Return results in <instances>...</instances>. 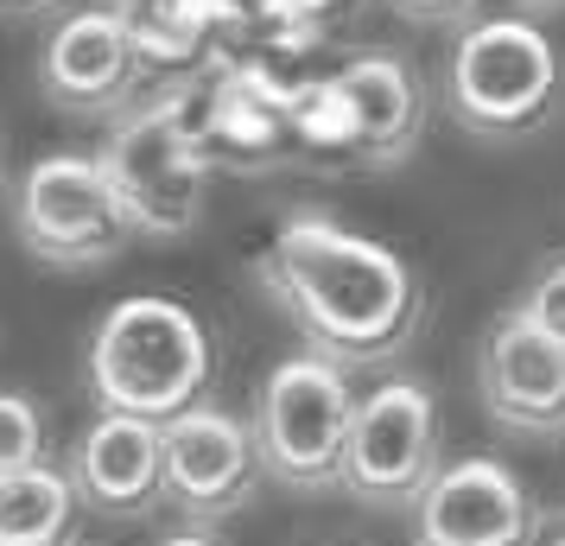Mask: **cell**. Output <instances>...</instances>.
<instances>
[{
  "mask_svg": "<svg viewBox=\"0 0 565 546\" xmlns=\"http://www.w3.org/2000/svg\"><path fill=\"white\" fill-rule=\"evenodd\" d=\"M260 292L306 338V350L343 368L394 363L426 318V287L401 248L356 235L331 216H292L255 260Z\"/></svg>",
  "mask_w": 565,
  "mask_h": 546,
  "instance_id": "cell-1",
  "label": "cell"
},
{
  "mask_svg": "<svg viewBox=\"0 0 565 546\" xmlns=\"http://www.w3.org/2000/svg\"><path fill=\"white\" fill-rule=\"evenodd\" d=\"M565 108V57L540 13H489L458 26L445 57V115L477 140H527Z\"/></svg>",
  "mask_w": 565,
  "mask_h": 546,
  "instance_id": "cell-2",
  "label": "cell"
},
{
  "mask_svg": "<svg viewBox=\"0 0 565 546\" xmlns=\"http://www.w3.org/2000/svg\"><path fill=\"white\" fill-rule=\"evenodd\" d=\"M216 375V350H210L204 318L166 299V292H134L89 338V394L96 407L140 419H166L198 407Z\"/></svg>",
  "mask_w": 565,
  "mask_h": 546,
  "instance_id": "cell-3",
  "label": "cell"
},
{
  "mask_svg": "<svg viewBox=\"0 0 565 546\" xmlns=\"http://www.w3.org/2000/svg\"><path fill=\"white\" fill-rule=\"evenodd\" d=\"M103 165L140 235L179 242L204 223L210 128L191 121V89H172V96H153V103H134L128 115H115Z\"/></svg>",
  "mask_w": 565,
  "mask_h": 546,
  "instance_id": "cell-4",
  "label": "cell"
},
{
  "mask_svg": "<svg viewBox=\"0 0 565 546\" xmlns=\"http://www.w3.org/2000/svg\"><path fill=\"white\" fill-rule=\"evenodd\" d=\"M255 445L260 470L299 495L343 490V451H350V426H356V388L350 368L299 350L286 363L267 368V382L255 394Z\"/></svg>",
  "mask_w": 565,
  "mask_h": 546,
  "instance_id": "cell-5",
  "label": "cell"
},
{
  "mask_svg": "<svg viewBox=\"0 0 565 546\" xmlns=\"http://www.w3.org/2000/svg\"><path fill=\"white\" fill-rule=\"evenodd\" d=\"M13 235L32 260L83 274V267H108L140 229L103 153H45L13 184Z\"/></svg>",
  "mask_w": 565,
  "mask_h": 546,
  "instance_id": "cell-6",
  "label": "cell"
},
{
  "mask_svg": "<svg viewBox=\"0 0 565 546\" xmlns=\"http://www.w3.org/2000/svg\"><path fill=\"white\" fill-rule=\"evenodd\" d=\"M445 464V419L426 382L387 375L356 400L350 451H343V490L375 515H407Z\"/></svg>",
  "mask_w": 565,
  "mask_h": 546,
  "instance_id": "cell-7",
  "label": "cell"
},
{
  "mask_svg": "<svg viewBox=\"0 0 565 546\" xmlns=\"http://www.w3.org/2000/svg\"><path fill=\"white\" fill-rule=\"evenodd\" d=\"M147 83V52L134 39L128 7H77L64 13L39 52V89L64 115L115 121L140 103Z\"/></svg>",
  "mask_w": 565,
  "mask_h": 546,
  "instance_id": "cell-8",
  "label": "cell"
},
{
  "mask_svg": "<svg viewBox=\"0 0 565 546\" xmlns=\"http://www.w3.org/2000/svg\"><path fill=\"white\" fill-rule=\"evenodd\" d=\"M267 477L260 470V445L255 426L230 407H184V414L166 419V508L184 521H230L255 502V483Z\"/></svg>",
  "mask_w": 565,
  "mask_h": 546,
  "instance_id": "cell-9",
  "label": "cell"
},
{
  "mask_svg": "<svg viewBox=\"0 0 565 546\" xmlns=\"http://www.w3.org/2000/svg\"><path fill=\"white\" fill-rule=\"evenodd\" d=\"M477 394L483 414L514 439L565 432V338L540 331L527 312H495L477 343Z\"/></svg>",
  "mask_w": 565,
  "mask_h": 546,
  "instance_id": "cell-10",
  "label": "cell"
},
{
  "mask_svg": "<svg viewBox=\"0 0 565 546\" xmlns=\"http://www.w3.org/2000/svg\"><path fill=\"white\" fill-rule=\"evenodd\" d=\"M534 495L502 458H451L413 502V546H521Z\"/></svg>",
  "mask_w": 565,
  "mask_h": 546,
  "instance_id": "cell-11",
  "label": "cell"
},
{
  "mask_svg": "<svg viewBox=\"0 0 565 546\" xmlns=\"http://www.w3.org/2000/svg\"><path fill=\"white\" fill-rule=\"evenodd\" d=\"M64 470H71L89 515H108V521L153 515V508H166V426L103 407L71 439Z\"/></svg>",
  "mask_w": 565,
  "mask_h": 546,
  "instance_id": "cell-12",
  "label": "cell"
},
{
  "mask_svg": "<svg viewBox=\"0 0 565 546\" xmlns=\"http://www.w3.org/2000/svg\"><path fill=\"white\" fill-rule=\"evenodd\" d=\"M331 115L362 165H401L426 133V83L401 52H356L331 83Z\"/></svg>",
  "mask_w": 565,
  "mask_h": 546,
  "instance_id": "cell-13",
  "label": "cell"
},
{
  "mask_svg": "<svg viewBox=\"0 0 565 546\" xmlns=\"http://www.w3.org/2000/svg\"><path fill=\"white\" fill-rule=\"evenodd\" d=\"M83 495L71 470L39 464L20 477H0V546H77Z\"/></svg>",
  "mask_w": 565,
  "mask_h": 546,
  "instance_id": "cell-14",
  "label": "cell"
},
{
  "mask_svg": "<svg viewBox=\"0 0 565 546\" xmlns=\"http://www.w3.org/2000/svg\"><path fill=\"white\" fill-rule=\"evenodd\" d=\"M52 464V426L45 407L32 394L0 388V477H20V470Z\"/></svg>",
  "mask_w": 565,
  "mask_h": 546,
  "instance_id": "cell-15",
  "label": "cell"
},
{
  "mask_svg": "<svg viewBox=\"0 0 565 546\" xmlns=\"http://www.w3.org/2000/svg\"><path fill=\"white\" fill-rule=\"evenodd\" d=\"M514 312H527L540 331L565 338V255H546L534 267V280L514 292Z\"/></svg>",
  "mask_w": 565,
  "mask_h": 546,
  "instance_id": "cell-16",
  "label": "cell"
},
{
  "mask_svg": "<svg viewBox=\"0 0 565 546\" xmlns=\"http://www.w3.org/2000/svg\"><path fill=\"white\" fill-rule=\"evenodd\" d=\"M387 7L413 26H470L477 20V0H387Z\"/></svg>",
  "mask_w": 565,
  "mask_h": 546,
  "instance_id": "cell-17",
  "label": "cell"
},
{
  "mask_svg": "<svg viewBox=\"0 0 565 546\" xmlns=\"http://www.w3.org/2000/svg\"><path fill=\"white\" fill-rule=\"evenodd\" d=\"M521 546H565V502H559V508H534L527 540H521Z\"/></svg>",
  "mask_w": 565,
  "mask_h": 546,
  "instance_id": "cell-18",
  "label": "cell"
},
{
  "mask_svg": "<svg viewBox=\"0 0 565 546\" xmlns=\"http://www.w3.org/2000/svg\"><path fill=\"white\" fill-rule=\"evenodd\" d=\"M280 13H292V20H324V13H337V7H350V0H274Z\"/></svg>",
  "mask_w": 565,
  "mask_h": 546,
  "instance_id": "cell-19",
  "label": "cell"
},
{
  "mask_svg": "<svg viewBox=\"0 0 565 546\" xmlns=\"http://www.w3.org/2000/svg\"><path fill=\"white\" fill-rule=\"evenodd\" d=\"M159 546H223V540H216L210 527H198V521H191V527H179V534H166Z\"/></svg>",
  "mask_w": 565,
  "mask_h": 546,
  "instance_id": "cell-20",
  "label": "cell"
},
{
  "mask_svg": "<svg viewBox=\"0 0 565 546\" xmlns=\"http://www.w3.org/2000/svg\"><path fill=\"white\" fill-rule=\"evenodd\" d=\"M57 0H0V13L7 20H32V13H52Z\"/></svg>",
  "mask_w": 565,
  "mask_h": 546,
  "instance_id": "cell-21",
  "label": "cell"
},
{
  "mask_svg": "<svg viewBox=\"0 0 565 546\" xmlns=\"http://www.w3.org/2000/svg\"><path fill=\"white\" fill-rule=\"evenodd\" d=\"M521 13H565V0H514Z\"/></svg>",
  "mask_w": 565,
  "mask_h": 546,
  "instance_id": "cell-22",
  "label": "cell"
}]
</instances>
